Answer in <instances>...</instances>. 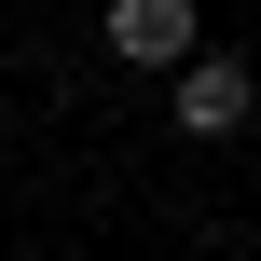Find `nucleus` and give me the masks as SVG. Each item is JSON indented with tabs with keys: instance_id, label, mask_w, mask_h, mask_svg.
I'll list each match as a JSON object with an SVG mask.
<instances>
[{
	"instance_id": "obj_2",
	"label": "nucleus",
	"mask_w": 261,
	"mask_h": 261,
	"mask_svg": "<svg viewBox=\"0 0 261 261\" xmlns=\"http://www.w3.org/2000/svg\"><path fill=\"white\" fill-rule=\"evenodd\" d=\"M248 110H261L248 55H193V69H179V124H193V138H234Z\"/></svg>"
},
{
	"instance_id": "obj_1",
	"label": "nucleus",
	"mask_w": 261,
	"mask_h": 261,
	"mask_svg": "<svg viewBox=\"0 0 261 261\" xmlns=\"http://www.w3.org/2000/svg\"><path fill=\"white\" fill-rule=\"evenodd\" d=\"M110 55L124 69H193V0H110Z\"/></svg>"
}]
</instances>
